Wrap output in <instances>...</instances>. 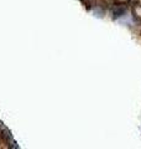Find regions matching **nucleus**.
Returning a JSON list of instances; mask_svg holds the SVG:
<instances>
[{"label": "nucleus", "instance_id": "1", "mask_svg": "<svg viewBox=\"0 0 141 149\" xmlns=\"http://www.w3.org/2000/svg\"><path fill=\"white\" fill-rule=\"evenodd\" d=\"M135 14H136V16H139L141 19V6H138L135 9Z\"/></svg>", "mask_w": 141, "mask_h": 149}]
</instances>
